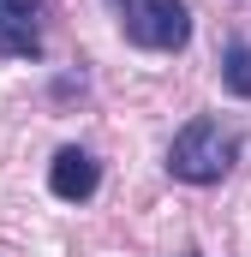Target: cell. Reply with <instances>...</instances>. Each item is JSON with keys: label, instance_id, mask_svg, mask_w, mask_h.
Masks as SVG:
<instances>
[{"label": "cell", "instance_id": "cell-3", "mask_svg": "<svg viewBox=\"0 0 251 257\" xmlns=\"http://www.w3.org/2000/svg\"><path fill=\"white\" fill-rule=\"evenodd\" d=\"M48 192L60 197V203H90V197L102 192V162H96L84 144L54 150V162H48Z\"/></svg>", "mask_w": 251, "mask_h": 257}, {"label": "cell", "instance_id": "cell-4", "mask_svg": "<svg viewBox=\"0 0 251 257\" xmlns=\"http://www.w3.org/2000/svg\"><path fill=\"white\" fill-rule=\"evenodd\" d=\"M0 54L42 60V0H0Z\"/></svg>", "mask_w": 251, "mask_h": 257}, {"label": "cell", "instance_id": "cell-6", "mask_svg": "<svg viewBox=\"0 0 251 257\" xmlns=\"http://www.w3.org/2000/svg\"><path fill=\"white\" fill-rule=\"evenodd\" d=\"M180 257H203V251H180Z\"/></svg>", "mask_w": 251, "mask_h": 257}, {"label": "cell", "instance_id": "cell-2", "mask_svg": "<svg viewBox=\"0 0 251 257\" xmlns=\"http://www.w3.org/2000/svg\"><path fill=\"white\" fill-rule=\"evenodd\" d=\"M120 36L144 54H180L191 42V6L186 0H114Z\"/></svg>", "mask_w": 251, "mask_h": 257}, {"label": "cell", "instance_id": "cell-1", "mask_svg": "<svg viewBox=\"0 0 251 257\" xmlns=\"http://www.w3.org/2000/svg\"><path fill=\"white\" fill-rule=\"evenodd\" d=\"M239 162V132L221 126V114H191L168 144V174L180 186H221Z\"/></svg>", "mask_w": 251, "mask_h": 257}, {"label": "cell", "instance_id": "cell-5", "mask_svg": "<svg viewBox=\"0 0 251 257\" xmlns=\"http://www.w3.org/2000/svg\"><path fill=\"white\" fill-rule=\"evenodd\" d=\"M221 90L233 102H251V36H227L221 42Z\"/></svg>", "mask_w": 251, "mask_h": 257}]
</instances>
